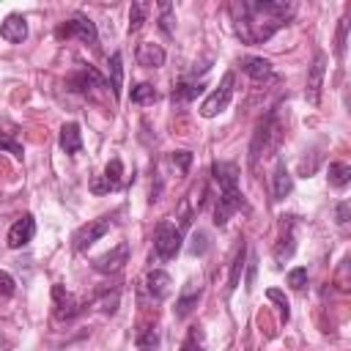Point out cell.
Listing matches in <instances>:
<instances>
[{"instance_id": "25", "label": "cell", "mask_w": 351, "mask_h": 351, "mask_svg": "<svg viewBox=\"0 0 351 351\" xmlns=\"http://www.w3.org/2000/svg\"><path fill=\"white\" fill-rule=\"evenodd\" d=\"M244 258H247V244L239 247L236 258H233V266H230V280H228V293H233L239 288V277H241V269H244Z\"/></svg>"}, {"instance_id": "16", "label": "cell", "mask_w": 351, "mask_h": 351, "mask_svg": "<svg viewBox=\"0 0 351 351\" xmlns=\"http://www.w3.org/2000/svg\"><path fill=\"white\" fill-rule=\"evenodd\" d=\"M134 58H137V63L145 66V69H159V66L165 63V49H162L159 44H154V41H143V44H137Z\"/></svg>"}, {"instance_id": "38", "label": "cell", "mask_w": 351, "mask_h": 351, "mask_svg": "<svg viewBox=\"0 0 351 351\" xmlns=\"http://www.w3.org/2000/svg\"><path fill=\"white\" fill-rule=\"evenodd\" d=\"M170 159H173V165H178L181 170H189V165H192V154H189V151H176Z\"/></svg>"}, {"instance_id": "39", "label": "cell", "mask_w": 351, "mask_h": 351, "mask_svg": "<svg viewBox=\"0 0 351 351\" xmlns=\"http://www.w3.org/2000/svg\"><path fill=\"white\" fill-rule=\"evenodd\" d=\"M3 148H5V151H11L14 156H22V145H16V143L11 140V134H5V137H3Z\"/></svg>"}, {"instance_id": "18", "label": "cell", "mask_w": 351, "mask_h": 351, "mask_svg": "<svg viewBox=\"0 0 351 351\" xmlns=\"http://www.w3.org/2000/svg\"><path fill=\"white\" fill-rule=\"evenodd\" d=\"M69 85H71V90L88 93L90 88H104V80H101V74H99L96 69L85 66V69H80V71H77V74L69 80Z\"/></svg>"}, {"instance_id": "6", "label": "cell", "mask_w": 351, "mask_h": 351, "mask_svg": "<svg viewBox=\"0 0 351 351\" xmlns=\"http://www.w3.org/2000/svg\"><path fill=\"white\" fill-rule=\"evenodd\" d=\"M110 225H112L110 217H99V219L82 225V228L77 230V236H74V250H77V252H85L88 247H93V244L110 230Z\"/></svg>"}, {"instance_id": "28", "label": "cell", "mask_w": 351, "mask_h": 351, "mask_svg": "<svg viewBox=\"0 0 351 351\" xmlns=\"http://www.w3.org/2000/svg\"><path fill=\"white\" fill-rule=\"evenodd\" d=\"M104 181L110 184V189H118L123 184V165H121V159H110V165L104 170Z\"/></svg>"}, {"instance_id": "35", "label": "cell", "mask_w": 351, "mask_h": 351, "mask_svg": "<svg viewBox=\"0 0 351 351\" xmlns=\"http://www.w3.org/2000/svg\"><path fill=\"white\" fill-rule=\"evenodd\" d=\"M159 27L165 33H173V5L170 3H159Z\"/></svg>"}, {"instance_id": "32", "label": "cell", "mask_w": 351, "mask_h": 351, "mask_svg": "<svg viewBox=\"0 0 351 351\" xmlns=\"http://www.w3.org/2000/svg\"><path fill=\"white\" fill-rule=\"evenodd\" d=\"M156 346H159V337H156L154 329H145V332L137 335V348L140 351H156Z\"/></svg>"}, {"instance_id": "36", "label": "cell", "mask_w": 351, "mask_h": 351, "mask_svg": "<svg viewBox=\"0 0 351 351\" xmlns=\"http://www.w3.org/2000/svg\"><path fill=\"white\" fill-rule=\"evenodd\" d=\"M208 250V236L203 233V230H197L195 236H192V244H189V252L192 255H203Z\"/></svg>"}, {"instance_id": "7", "label": "cell", "mask_w": 351, "mask_h": 351, "mask_svg": "<svg viewBox=\"0 0 351 351\" xmlns=\"http://www.w3.org/2000/svg\"><path fill=\"white\" fill-rule=\"evenodd\" d=\"M324 71H326V55L318 52L313 58V66L307 71V88H304V99L310 104H318L321 101V88H324Z\"/></svg>"}, {"instance_id": "21", "label": "cell", "mask_w": 351, "mask_h": 351, "mask_svg": "<svg viewBox=\"0 0 351 351\" xmlns=\"http://www.w3.org/2000/svg\"><path fill=\"white\" fill-rule=\"evenodd\" d=\"M241 69H244L247 77H252L255 82H263V80L271 77V63H269L266 58H247V60L241 63Z\"/></svg>"}, {"instance_id": "14", "label": "cell", "mask_w": 351, "mask_h": 351, "mask_svg": "<svg viewBox=\"0 0 351 351\" xmlns=\"http://www.w3.org/2000/svg\"><path fill=\"white\" fill-rule=\"evenodd\" d=\"M170 285H173V280H170V274H167V271L154 269V271H148V274H145V291H148V293H151V299H156V302H162V299H167V296H170Z\"/></svg>"}, {"instance_id": "33", "label": "cell", "mask_w": 351, "mask_h": 351, "mask_svg": "<svg viewBox=\"0 0 351 351\" xmlns=\"http://www.w3.org/2000/svg\"><path fill=\"white\" fill-rule=\"evenodd\" d=\"M288 285H291L293 291H302V288L307 285V269H304V266L291 269V271H288Z\"/></svg>"}, {"instance_id": "19", "label": "cell", "mask_w": 351, "mask_h": 351, "mask_svg": "<svg viewBox=\"0 0 351 351\" xmlns=\"http://www.w3.org/2000/svg\"><path fill=\"white\" fill-rule=\"evenodd\" d=\"M0 36H3L5 41H11V44H22V41L27 38V25H25V19H22L19 14L5 16V22H3V27H0Z\"/></svg>"}, {"instance_id": "41", "label": "cell", "mask_w": 351, "mask_h": 351, "mask_svg": "<svg viewBox=\"0 0 351 351\" xmlns=\"http://www.w3.org/2000/svg\"><path fill=\"white\" fill-rule=\"evenodd\" d=\"M255 263H258V261L252 258V261H250V277H247V288H252V282H255Z\"/></svg>"}, {"instance_id": "26", "label": "cell", "mask_w": 351, "mask_h": 351, "mask_svg": "<svg viewBox=\"0 0 351 351\" xmlns=\"http://www.w3.org/2000/svg\"><path fill=\"white\" fill-rule=\"evenodd\" d=\"M156 99H159V93H156V88L148 85V82H140V85L132 88V101H134V104H154Z\"/></svg>"}, {"instance_id": "29", "label": "cell", "mask_w": 351, "mask_h": 351, "mask_svg": "<svg viewBox=\"0 0 351 351\" xmlns=\"http://www.w3.org/2000/svg\"><path fill=\"white\" fill-rule=\"evenodd\" d=\"M145 14H148V3H132V11H129V33H137L143 27Z\"/></svg>"}, {"instance_id": "27", "label": "cell", "mask_w": 351, "mask_h": 351, "mask_svg": "<svg viewBox=\"0 0 351 351\" xmlns=\"http://www.w3.org/2000/svg\"><path fill=\"white\" fill-rule=\"evenodd\" d=\"M203 93V85L197 82H181V85H176L173 88V101H192L195 96H200Z\"/></svg>"}, {"instance_id": "10", "label": "cell", "mask_w": 351, "mask_h": 351, "mask_svg": "<svg viewBox=\"0 0 351 351\" xmlns=\"http://www.w3.org/2000/svg\"><path fill=\"white\" fill-rule=\"evenodd\" d=\"M241 206H244V197H241L239 189H225V192H219V200H217V208H214V222L222 228V225L230 219V214H236Z\"/></svg>"}, {"instance_id": "40", "label": "cell", "mask_w": 351, "mask_h": 351, "mask_svg": "<svg viewBox=\"0 0 351 351\" xmlns=\"http://www.w3.org/2000/svg\"><path fill=\"white\" fill-rule=\"evenodd\" d=\"M0 280H3V296H11V293H14V277H11L8 271H3Z\"/></svg>"}, {"instance_id": "20", "label": "cell", "mask_w": 351, "mask_h": 351, "mask_svg": "<svg viewBox=\"0 0 351 351\" xmlns=\"http://www.w3.org/2000/svg\"><path fill=\"white\" fill-rule=\"evenodd\" d=\"M60 148L66 154L82 151V134H80V126L77 123H63V129H60Z\"/></svg>"}, {"instance_id": "31", "label": "cell", "mask_w": 351, "mask_h": 351, "mask_svg": "<svg viewBox=\"0 0 351 351\" xmlns=\"http://www.w3.org/2000/svg\"><path fill=\"white\" fill-rule=\"evenodd\" d=\"M181 351H203V332H200V326L189 329L186 340L181 343Z\"/></svg>"}, {"instance_id": "15", "label": "cell", "mask_w": 351, "mask_h": 351, "mask_svg": "<svg viewBox=\"0 0 351 351\" xmlns=\"http://www.w3.org/2000/svg\"><path fill=\"white\" fill-rule=\"evenodd\" d=\"M211 176L219 184V189H239V167L233 162H214L211 165Z\"/></svg>"}, {"instance_id": "23", "label": "cell", "mask_w": 351, "mask_h": 351, "mask_svg": "<svg viewBox=\"0 0 351 351\" xmlns=\"http://www.w3.org/2000/svg\"><path fill=\"white\" fill-rule=\"evenodd\" d=\"M348 30H351V8H346L343 16L337 19V33H335V55H337V58H343V52H346Z\"/></svg>"}, {"instance_id": "13", "label": "cell", "mask_w": 351, "mask_h": 351, "mask_svg": "<svg viewBox=\"0 0 351 351\" xmlns=\"http://www.w3.org/2000/svg\"><path fill=\"white\" fill-rule=\"evenodd\" d=\"M52 296H55V315L60 321H71L74 315H80L88 307V304H77V299L69 291H63V285H55L52 288Z\"/></svg>"}, {"instance_id": "30", "label": "cell", "mask_w": 351, "mask_h": 351, "mask_svg": "<svg viewBox=\"0 0 351 351\" xmlns=\"http://www.w3.org/2000/svg\"><path fill=\"white\" fill-rule=\"evenodd\" d=\"M335 285L340 291H351V258H343V263L335 271Z\"/></svg>"}, {"instance_id": "12", "label": "cell", "mask_w": 351, "mask_h": 351, "mask_svg": "<svg viewBox=\"0 0 351 351\" xmlns=\"http://www.w3.org/2000/svg\"><path fill=\"white\" fill-rule=\"evenodd\" d=\"M126 258H129V244H126V241H121L112 252H104L101 258H96V261H93V269H96V271H101V274H115V271H121V269H123Z\"/></svg>"}, {"instance_id": "3", "label": "cell", "mask_w": 351, "mask_h": 351, "mask_svg": "<svg viewBox=\"0 0 351 351\" xmlns=\"http://www.w3.org/2000/svg\"><path fill=\"white\" fill-rule=\"evenodd\" d=\"M181 225H173L170 219H162L154 230V252L159 261H167L173 258L178 250H181Z\"/></svg>"}, {"instance_id": "9", "label": "cell", "mask_w": 351, "mask_h": 351, "mask_svg": "<svg viewBox=\"0 0 351 351\" xmlns=\"http://www.w3.org/2000/svg\"><path fill=\"white\" fill-rule=\"evenodd\" d=\"M293 225H296V217H282V236H280L277 244H274V261H277V266H282V263L296 252Z\"/></svg>"}, {"instance_id": "2", "label": "cell", "mask_w": 351, "mask_h": 351, "mask_svg": "<svg viewBox=\"0 0 351 351\" xmlns=\"http://www.w3.org/2000/svg\"><path fill=\"white\" fill-rule=\"evenodd\" d=\"M277 143H280V123H277V118H274V112H271V115H269L266 121H261L258 129H255V137H252V145H250V162L255 165L261 156H266L269 151H274Z\"/></svg>"}, {"instance_id": "24", "label": "cell", "mask_w": 351, "mask_h": 351, "mask_svg": "<svg viewBox=\"0 0 351 351\" xmlns=\"http://www.w3.org/2000/svg\"><path fill=\"white\" fill-rule=\"evenodd\" d=\"M121 85H123V66H121V52H115L110 58V90L115 99L121 96Z\"/></svg>"}, {"instance_id": "11", "label": "cell", "mask_w": 351, "mask_h": 351, "mask_svg": "<svg viewBox=\"0 0 351 351\" xmlns=\"http://www.w3.org/2000/svg\"><path fill=\"white\" fill-rule=\"evenodd\" d=\"M33 236H36V219H33L30 214H25V217H19V219L8 228L5 241H8V247H11V250H16V247L30 244V241H33Z\"/></svg>"}, {"instance_id": "22", "label": "cell", "mask_w": 351, "mask_h": 351, "mask_svg": "<svg viewBox=\"0 0 351 351\" xmlns=\"http://www.w3.org/2000/svg\"><path fill=\"white\" fill-rule=\"evenodd\" d=\"M326 178H329V184H332L335 189H343V186L351 181V165H346V162H332L329 170H326Z\"/></svg>"}, {"instance_id": "4", "label": "cell", "mask_w": 351, "mask_h": 351, "mask_svg": "<svg viewBox=\"0 0 351 351\" xmlns=\"http://www.w3.org/2000/svg\"><path fill=\"white\" fill-rule=\"evenodd\" d=\"M55 36L63 41V38H80V41H85V44H90V47H96V25L88 19V16H74V19H66L58 30H55Z\"/></svg>"}, {"instance_id": "37", "label": "cell", "mask_w": 351, "mask_h": 351, "mask_svg": "<svg viewBox=\"0 0 351 351\" xmlns=\"http://www.w3.org/2000/svg\"><path fill=\"white\" fill-rule=\"evenodd\" d=\"M335 219L343 225V222H351V200H340L335 206Z\"/></svg>"}, {"instance_id": "1", "label": "cell", "mask_w": 351, "mask_h": 351, "mask_svg": "<svg viewBox=\"0 0 351 351\" xmlns=\"http://www.w3.org/2000/svg\"><path fill=\"white\" fill-rule=\"evenodd\" d=\"M293 11H296L293 3H277V0H241L230 5L233 27L244 44L269 41L293 16Z\"/></svg>"}, {"instance_id": "34", "label": "cell", "mask_w": 351, "mask_h": 351, "mask_svg": "<svg viewBox=\"0 0 351 351\" xmlns=\"http://www.w3.org/2000/svg\"><path fill=\"white\" fill-rule=\"evenodd\" d=\"M266 296H269L271 302H277V307H280V318H282V321H288V318H291V310H288V299H285V296H282L277 288H269V291H266Z\"/></svg>"}, {"instance_id": "8", "label": "cell", "mask_w": 351, "mask_h": 351, "mask_svg": "<svg viewBox=\"0 0 351 351\" xmlns=\"http://www.w3.org/2000/svg\"><path fill=\"white\" fill-rule=\"evenodd\" d=\"M203 296V280L200 277H192L184 288H181V293H178V299H176V318H186L195 307H197V299Z\"/></svg>"}, {"instance_id": "17", "label": "cell", "mask_w": 351, "mask_h": 351, "mask_svg": "<svg viewBox=\"0 0 351 351\" xmlns=\"http://www.w3.org/2000/svg\"><path fill=\"white\" fill-rule=\"evenodd\" d=\"M291 189H293V176L288 173L285 162H282V159H277V165H274V176H271V192H274V200L288 197V195H291Z\"/></svg>"}, {"instance_id": "5", "label": "cell", "mask_w": 351, "mask_h": 351, "mask_svg": "<svg viewBox=\"0 0 351 351\" xmlns=\"http://www.w3.org/2000/svg\"><path fill=\"white\" fill-rule=\"evenodd\" d=\"M233 82H236V77H233V71H228V74L222 77L219 88L200 104V115H203V118H214L217 112H222V110L228 107V101H230V96H233Z\"/></svg>"}]
</instances>
